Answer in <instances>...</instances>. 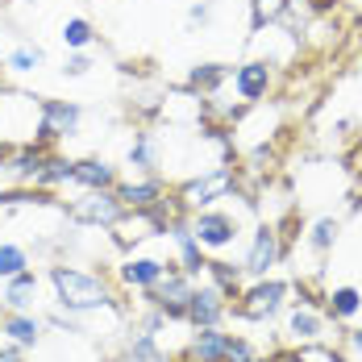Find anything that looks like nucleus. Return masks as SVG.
Here are the masks:
<instances>
[{"instance_id":"f257e3e1","label":"nucleus","mask_w":362,"mask_h":362,"mask_svg":"<svg viewBox=\"0 0 362 362\" xmlns=\"http://www.w3.org/2000/svg\"><path fill=\"white\" fill-rule=\"evenodd\" d=\"M50 288H54V304L71 317H88V313H100L117 304V291L109 288L105 275H92V271H79V267H50Z\"/></svg>"},{"instance_id":"f03ea898","label":"nucleus","mask_w":362,"mask_h":362,"mask_svg":"<svg viewBox=\"0 0 362 362\" xmlns=\"http://www.w3.org/2000/svg\"><path fill=\"white\" fill-rule=\"evenodd\" d=\"M250 204H246V209H250ZM246 209H242V213H246ZM242 213L213 204V209L187 213V229H192V238L200 242L204 254H225V250H233V246L242 242V229H246V217H242Z\"/></svg>"},{"instance_id":"7ed1b4c3","label":"nucleus","mask_w":362,"mask_h":362,"mask_svg":"<svg viewBox=\"0 0 362 362\" xmlns=\"http://www.w3.org/2000/svg\"><path fill=\"white\" fill-rule=\"evenodd\" d=\"M238 180H242V171H238V167H229V163L209 167V171L192 175L187 183H180L175 204H180V213H200V209H213V204L229 200V196L238 192Z\"/></svg>"},{"instance_id":"20e7f679","label":"nucleus","mask_w":362,"mask_h":362,"mask_svg":"<svg viewBox=\"0 0 362 362\" xmlns=\"http://www.w3.org/2000/svg\"><path fill=\"white\" fill-rule=\"evenodd\" d=\"M288 296H291L288 279H271V275H262V279H254L250 288L238 291V304H229V317H238V321H254V325H267V321H275V317L288 308Z\"/></svg>"},{"instance_id":"39448f33","label":"nucleus","mask_w":362,"mask_h":362,"mask_svg":"<svg viewBox=\"0 0 362 362\" xmlns=\"http://www.w3.org/2000/svg\"><path fill=\"white\" fill-rule=\"evenodd\" d=\"M288 317H284V337H288V346H300V350H308V346H329V333H333V317H329L325 308H317L313 300H308V291H300V300H288V308H284Z\"/></svg>"},{"instance_id":"423d86ee","label":"nucleus","mask_w":362,"mask_h":362,"mask_svg":"<svg viewBox=\"0 0 362 362\" xmlns=\"http://www.w3.org/2000/svg\"><path fill=\"white\" fill-rule=\"evenodd\" d=\"M83 125V105L75 100H59V96H42L37 100V129H34V142L37 146H50L54 142H67L79 134Z\"/></svg>"},{"instance_id":"0eeeda50","label":"nucleus","mask_w":362,"mask_h":362,"mask_svg":"<svg viewBox=\"0 0 362 362\" xmlns=\"http://www.w3.org/2000/svg\"><path fill=\"white\" fill-rule=\"evenodd\" d=\"M34 129H37V96L0 92V142L8 146L34 142Z\"/></svg>"},{"instance_id":"6e6552de","label":"nucleus","mask_w":362,"mask_h":362,"mask_svg":"<svg viewBox=\"0 0 362 362\" xmlns=\"http://www.w3.org/2000/svg\"><path fill=\"white\" fill-rule=\"evenodd\" d=\"M63 217L71 225H96V229H117L125 217V204L117 200V192H83L63 209Z\"/></svg>"},{"instance_id":"1a4fd4ad","label":"nucleus","mask_w":362,"mask_h":362,"mask_svg":"<svg viewBox=\"0 0 362 362\" xmlns=\"http://www.w3.org/2000/svg\"><path fill=\"white\" fill-rule=\"evenodd\" d=\"M229 88H233V96L250 109V105H267L271 100V92H275V67L267 63V59H246V63H238L233 71H229Z\"/></svg>"},{"instance_id":"9d476101","label":"nucleus","mask_w":362,"mask_h":362,"mask_svg":"<svg viewBox=\"0 0 362 362\" xmlns=\"http://www.w3.org/2000/svg\"><path fill=\"white\" fill-rule=\"evenodd\" d=\"M192 288H196V279L192 275H183L180 267H171L158 284L150 291H142L146 304L150 308H158V313H167V321H187V300H192Z\"/></svg>"},{"instance_id":"9b49d317","label":"nucleus","mask_w":362,"mask_h":362,"mask_svg":"<svg viewBox=\"0 0 362 362\" xmlns=\"http://www.w3.org/2000/svg\"><path fill=\"white\" fill-rule=\"evenodd\" d=\"M279 258H284V233H279V225H271V221L254 225L250 250L242 258V275L262 279V275H271V267H279Z\"/></svg>"},{"instance_id":"f8f14e48","label":"nucleus","mask_w":362,"mask_h":362,"mask_svg":"<svg viewBox=\"0 0 362 362\" xmlns=\"http://www.w3.org/2000/svg\"><path fill=\"white\" fill-rule=\"evenodd\" d=\"M225 317H229V296L217 284H209V279H196L192 300H187V325L209 329V325H221Z\"/></svg>"},{"instance_id":"ddd939ff","label":"nucleus","mask_w":362,"mask_h":362,"mask_svg":"<svg viewBox=\"0 0 362 362\" xmlns=\"http://www.w3.org/2000/svg\"><path fill=\"white\" fill-rule=\"evenodd\" d=\"M171 267H175V262L163 258V254H129V258L117 267V279H121L125 291H150Z\"/></svg>"},{"instance_id":"4468645a","label":"nucleus","mask_w":362,"mask_h":362,"mask_svg":"<svg viewBox=\"0 0 362 362\" xmlns=\"http://www.w3.org/2000/svg\"><path fill=\"white\" fill-rule=\"evenodd\" d=\"M125 163L134 167V175H158V167H163V134L158 129H134Z\"/></svg>"},{"instance_id":"2eb2a0df","label":"nucleus","mask_w":362,"mask_h":362,"mask_svg":"<svg viewBox=\"0 0 362 362\" xmlns=\"http://www.w3.org/2000/svg\"><path fill=\"white\" fill-rule=\"evenodd\" d=\"M117 200L125 209H158L167 187H163V175H134V180H117Z\"/></svg>"},{"instance_id":"dca6fc26","label":"nucleus","mask_w":362,"mask_h":362,"mask_svg":"<svg viewBox=\"0 0 362 362\" xmlns=\"http://www.w3.org/2000/svg\"><path fill=\"white\" fill-rule=\"evenodd\" d=\"M42 158H46V146L37 142H21L8 150V163H4V175L8 183H17V187H30L34 175L42 171Z\"/></svg>"},{"instance_id":"f3484780","label":"nucleus","mask_w":362,"mask_h":362,"mask_svg":"<svg viewBox=\"0 0 362 362\" xmlns=\"http://www.w3.org/2000/svg\"><path fill=\"white\" fill-rule=\"evenodd\" d=\"M75 187L83 192H112L117 187V167L100 154H88V158H75Z\"/></svg>"},{"instance_id":"a211bd4d","label":"nucleus","mask_w":362,"mask_h":362,"mask_svg":"<svg viewBox=\"0 0 362 362\" xmlns=\"http://www.w3.org/2000/svg\"><path fill=\"white\" fill-rule=\"evenodd\" d=\"M37 291H42V279H37L34 271H21V275L4 279V300H0V308H4V313H34Z\"/></svg>"},{"instance_id":"6ab92c4d","label":"nucleus","mask_w":362,"mask_h":362,"mask_svg":"<svg viewBox=\"0 0 362 362\" xmlns=\"http://www.w3.org/2000/svg\"><path fill=\"white\" fill-rule=\"evenodd\" d=\"M67 183H75V158H67V154H50V150H46L42 171L34 175L30 187H37V192H59V187H67Z\"/></svg>"},{"instance_id":"aec40b11","label":"nucleus","mask_w":362,"mask_h":362,"mask_svg":"<svg viewBox=\"0 0 362 362\" xmlns=\"http://www.w3.org/2000/svg\"><path fill=\"white\" fill-rule=\"evenodd\" d=\"M42 329H46V321L34 317V313H4L0 317V333H8V341H17L21 350L42 341Z\"/></svg>"},{"instance_id":"412c9836","label":"nucleus","mask_w":362,"mask_h":362,"mask_svg":"<svg viewBox=\"0 0 362 362\" xmlns=\"http://www.w3.org/2000/svg\"><path fill=\"white\" fill-rule=\"evenodd\" d=\"M225 346H229V333L221 325L196 329L192 341H187V354H196L200 362H225Z\"/></svg>"},{"instance_id":"4be33fe9","label":"nucleus","mask_w":362,"mask_h":362,"mask_svg":"<svg viewBox=\"0 0 362 362\" xmlns=\"http://www.w3.org/2000/svg\"><path fill=\"white\" fill-rule=\"evenodd\" d=\"M325 300V313L341 325V321H354L362 313V291L354 288V284H341V288H333V291H325L321 296Z\"/></svg>"},{"instance_id":"5701e85b","label":"nucleus","mask_w":362,"mask_h":362,"mask_svg":"<svg viewBox=\"0 0 362 362\" xmlns=\"http://www.w3.org/2000/svg\"><path fill=\"white\" fill-rule=\"evenodd\" d=\"M4 67L13 75H34V71L46 67V50H42L37 42H30V37H21V42L4 54Z\"/></svg>"},{"instance_id":"b1692460","label":"nucleus","mask_w":362,"mask_h":362,"mask_svg":"<svg viewBox=\"0 0 362 362\" xmlns=\"http://www.w3.org/2000/svg\"><path fill=\"white\" fill-rule=\"evenodd\" d=\"M200 279H209V284H217L229 300H238V291H242V267H233V262H225V258H209L204 262V275Z\"/></svg>"},{"instance_id":"393cba45","label":"nucleus","mask_w":362,"mask_h":362,"mask_svg":"<svg viewBox=\"0 0 362 362\" xmlns=\"http://www.w3.org/2000/svg\"><path fill=\"white\" fill-rule=\"evenodd\" d=\"M229 71L233 67H225V63H196L192 75H187V88L200 92V96H209V92H217L221 83H229Z\"/></svg>"},{"instance_id":"a878e982","label":"nucleus","mask_w":362,"mask_h":362,"mask_svg":"<svg viewBox=\"0 0 362 362\" xmlns=\"http://www.w3.org/2000/svg\"><path fill=\"white\" fill-rule=\"evenodd\" d=\"M59 42H63L67 50H88V46L96 42V25H92L88 17H67V21L59 25Z\"/></svg>"},{"instance_id":"bb28decb","label":"nucleus","mask_w":362,"mask_h":362,"mask_svg":"<svg viewBox=\"0 0 362 362\" xmlns=\"http://www.w3.org/2000/svg\"><path fill=\"white\" fill-rule=\"evenodd\" d=\"M337 233H341V221L337 217H317L308 225V250L313 254H329L337 246Z\"/></svg>"},{"instance_id":"cd10ccee","label":"nucleus","mask_w":362,"mask_h":362,"mask_svg":"<svg viewBox=\"0 0 362 362\" xmlns=\"http://www.w3.org/2000/svg\"><path fill=\"white\" fill-rule=\"evenodd\" d=\"M21 271H30V250L17 242H0V279H13Z\"/></svg>"},{"instance_id":"c85d7f7f","label":"nucleus","mask_w":362,"mask_h":362,"mask_svg":"<svg viewBox=\"0 0 362 362\" xmlns=\"http://www.w3.org/2000/svg\"><path fill=\"white\" fill-rule=\"evenodd\" d=\"M254 4V30L258 25H284L288 17V0H250Z\"/></svg>"},{"instance_id":"c756f323","label":"nucleus","mask_w":362,"mask_h":362,"mask_svg":"<svg viewBox=\"0 0 362 362\" xmlns=\"http://www.w3.org/2000/svg\"><path fill=\"white\" fill-rule=\"evenodd\" d=\"M225 362H262L258 358V346L242 333H229V346H225Z\"/></svg>"},{"instance_id":"7c9ffc66","label":"nucleus","mask_w":362,"mask_h":362,"mask_svg":"<svg viewBox=\"0 0 362 362\" xmlns=\"http://www.w3.org/2000/svg\"><path fill=\"white\" fill-rule=\"evenodd\" d=\"M92 67H96V59H92L88 50H71V54H67V63H63V75H67V79H83Z\"/></svg>"},{"instance_id":"2f4dec72","label":"nucleus","mask_w":362,"mask_h":362,"mask_svg":"<svg viewBox=\"0 0 362 362\" xmlns=\"http://www.w3.org/2000/svg\"><path fill=\"white\" fill-rule=\"evenodd\" d=\"M213 17H217L213 0H196V4L187 8V25H192V30H196V25H200V30H204V25H213Z\"/></svg>"},{"instance_id":"473e14b6","label":"nucleus","mask_w":362,"mask_h":362,"mask_svg":"<svg viewBox=\"0 0 362 362\" xmlns=\"http://www.w3.org/2000/svg\"><path fill=\"white\" fill-rule=\"evenodd\" d=\"M341 337H346V358H350V362H362V325H358V329H346Z\"/></svg>"},{"instance_id":"72a5a7b5","label":"nucleus","mask_w":362,"mask_h":362,"mask_svg":"<svg viewBox=\"0 0 362 362\" xmlns=\"http://www.w3.org/2000/svg\"><path fill=\"white\" fill-rule=\"evenodd\" d=\"M271 362H313L308 358V350H300V346H284V350H275Z\"/></svg>"},{"instance_id":"f704fd0d","label":"nucleus","mask_w":362,"mask_h":362,"mask_svg":"<svg viewBox=\"0 0 362 362\" xmlns=\"http://www.w3.org/2000/svg\"><path fill=\"white\" fill-rule=\"evenodd\" d=\"M0 362H25V354H21V346H17V341L0 346Z\"/></svg>"},{"instance_id":"c9c22d12","label":"nucleus","mask_w":362,"mask_h":362,"mask_svg":"<svg viewBox=\"0 0 362 362\" xmlns=\"http://www.w3.org/2000/svg\"><path fill=\"white\" fill-rule=\"evenodd\" d=\"M350 129H354V117H337V121H333V134H337V138H346Z\"/></svg>"},{"instance_id":"e433bc0d","label":"nucleus","mask_w":362,"mask_h":362,"mask_svg":"<svg viewBox=\"0 0 362 362\" xmlns=\"http://www.w3.org/2000/svg\"><path fill=\"white\" fill-rule=\"evenodd\" d=\"M8 150H13V146H8V142H0V171H4V163H8Z\"/></svg>"},{"instance_id":"4c0bfd02","label":"nucleus","mask_w":362,"mask_h":362,"mask_svg":"<svg viewBox=\"0 0 362 362\" xmlns=\"http://www.w3.org/2000/svg\"><path fill=\"white\" fill-rule=\"evenodd\" d=\"M171 362H200V358H196V354H187V350H183L180 358H171Z\"/></svg>"},{"instance_id":"58836bf2","label":"nucleus","mask_w":362,"mask_h":362,"mask_svg":"<svg viewBox=\"0 0 362 362\" xmlns=\"http://www.w3.org/2000/svg\"><path fill=\"white\" fill-rule=\"evenodd\" d=\"M358 75H362V59H358Z\"/></svg>"}]
</instances>
